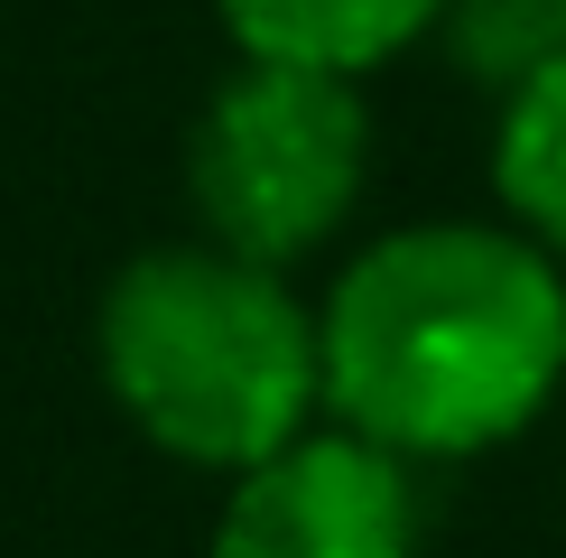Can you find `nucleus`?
<instances>
[{
	"mask_svg": "<svg viewBox=\"0 0 566 558\" xmlns=\"http://www.w3.org/2000/svg\"><path fill=\"white\" fill-rule=\"evenodd\" d=\"M492 196H502V215L530 242H548L566 261V46L538 56L502 93V122H492Z\"/></svg>",
	"mask_w": 566,
	"mask_h": 558,
	"instance_id": "obj_6",
	"label": "nucleus"
},
{
	"mask_svg": "<svg viewBox=\"0 0 566 558\" xmlns=\"http://www.w3.org/2000/svg\"><path fill=\"white\" fill-rule=\"evenodd\" d=\"M446 0H214L223 38L242 56L325 65V75H381L418 38H437Z\"/></svg>",
	"mask_w": 566,
	"mask_h": 558,
	"instance_id": "obj_5",
	"label": "nucleus"
},
{
	"mask_svg": "<svg viewBox=\"0 0 566 558\" xmlns=\"http://www.w3.org/2000/svg\"><path fill=\"white\" fill-rule=\"evenodd\" d=\"M223 484L214 558H418V465L344 418L297 428Z\"/></svg>",
	"mask_w": 566,
	"mask_h": 558,
	"instance_id": "obj_4",
	"label": "nucleus"
},
{
	"mask_svg": "<svg viewBox=\"0 0 566 558\" xmlns=\"http://www.w3.org/2000/svg\"><path fill=\"white\" fill-rule=\"evenodd\" d=\"M371 177V103L363 75L242 56L196 112L186 186H196L205 242L251 251L270 270H297L353 224Z\"/></svg>",
	"mask_w": 566,
	"mask_h": 558,
	"instance_id": "obj_3",
	"label": "nucleus"
},
{
	"mask_svg": "<svg viewBox=\"0 0 566 558\" xmlns=\"http://www.w3.org/2000/svg\"><path fill=\"white\" fill-rule=\"evenodd\" d=\"M316 335L325 418L455 465L566 391V270L521 224H399L335 270Z\"/></svg>",
	"mask_w": 566,
	"mask_h": 558,
	"instance_id": "obj_1",
	"label": "nucleus"
},
{
	"mask_svg": "<svg viewBox=\"0 0 566 558\" xmlns=\"http://www.w3.org/2000/svg\"><path fill=\"white\" fill-rule=\"evenodd\" d=\"M437 38L455 46L464 75H483L492 93H511L538 56L566 46V19H557V0H446Z\"/></svg>",
	"mask_w": 566,
	"mask_h": 558,
	"instance_id": "obj_7",
	"label": "nucleus"
},
{
	"mask_svg": "<svg viewBox=\"0 0 566 558\" xmlns=\"http://www.w3.org/2000/svg\"><path fill=\"white\" fill-rule=\"evenodd\" d=\"M103 391L149 447L242 475L325 410V335L289 270L223 242H158L103 289Z\"/></svg>",
	"mask_w": 566,
	"mask_h": 558,
	"instance_id": "obj_2",
	"label": "nucleus"
},
{
	"mask_svg": "<svg viewBox=\"0 0 566 558\" xmlns=\"http://www.w3.org/2000/svg\"><path fill=\"white\" fill-rule=\"evenodd\" d=\"M557 19H566V0H557Z\"/></svg>",
	"mask_w": 566,
	"mask_h": 558,
	"instance_id": "obj_8",
	"label": "nucleus"
}]
</instances>
